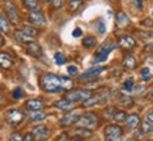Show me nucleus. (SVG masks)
<instances>
[{"label":"nucleus","instance_id":"4","mask_svg":"<svg viewBox=\"0 0 153 141\" xmlns=\"http://www.w3.org/2000/svg\"><path fill=\"white\" fill-rule=\"evenodd\" d=\"M89 96H92V93L89 92V90H79V89H74V90H68L65 93V98L72 100V102H79V100H85L88 99Z\"/></svg>","mask_w":153,"mask_h":141},{"label":"nucleus","instance_id":"35","mask_svg":"<svg viewBox=\"0 0 153 141\" xmlns=\"http://www.w3.org/2000/svg\"><path fill=\"white\" fill-rule=\"evenodd\" d=\"M9 141H24V137H23V134H20V133H13L10 136V140Z\"/></svg>","mask_w":153,"mask_h":141},{"label":"nucleus","instance_id":"36","mask_svg":"<svg viewBox=\"0 0 153 141\" xmlns=\"http://www.w3.org/2000/svg\"><path fill=\"white\" fill-rule=\"evenodd\" d=\"M108 59V55L106 54H99L97 52V57H95V62H104V61Z\"/></svg>","mask_w":153,"mask_h":141},{"label":"nucleus","instance_id":"42","mask_svg":"<svg viewBox=\"0 0 153 141\" xmlns=\"http://www.w3.org/2000/svg\"><path fill=\"white\" fill-rule=\"evenodd\" d=\"M24 141H36V138H34L33 133H30V134H27V136L24 137Z\"/></svg>","mask_w":153,"mask_h":141},{"label":"nucleus","instance_id":"14","mask_svg":"<svg viewBox=\"0 0 153 141\" xmlns=\"http://www.w3.org/2000/svg\"><path fill=\"white\" fill-rule=\"evenodd\" d=\"M55 107L57 109H61V110H71V109L75 107V102H72L70 99H62V100H58L57 103H55Z\"/></svg>","mask_w":153,"mask_h":141},{"label":"nucleus","instance_id":"2","mask_svg":"<svg viewBox=\"0 0 153 141\" xmlns=\"http://www.w3.org/2000/svg\"><path fill=\"white\" fill-rule=\"evenodd\" d=\"M76 126L82 127V129H88V130H94L98 126V116L95 113H85L81 114L78 120H76Z\"/></svg>","mask_w":153,"mask_h":141},{"label":"nucleus","instance_id":"24","mask_svg":"<svg viewBox=\"0 0 153 141\" xmlns=\"http://www.w3.org/2000/svg\"><path fill=\"white\" fill-rule=\"evenodd\" d=\"M9 21H10V20L0 13V30H1L3 33H10V23Z\"/></svg>","mask_w":153,"mask_h":141},{"label":"nucleus","instance_id":"5","mask_svg":"<svg viewBox=\"0 0 153 141\" xmlns=\"http://www.w3.org/2000/svg\"><path fill=\"white\" fill-rule=\"evenodd\" d=\"M24 117H26V114H24V112H22L20 109H13V110H10V112L7 113V116H6L7 121H9L11 126L22 124Z\"/></svg>","mask_w":153,"mask_h":141},{"label":"nucleus","instance_id":"3","mask_svg":"<svg viewBox=\"0 0 153 141\" xmlns=\"http://www.w3.org/2000/svg\"><path fill=\"white\" fill-rule=\"evenodd\" d=\"M104 134H105V141H119V138L123 134V131H122L119 126L109 124L105 127Z\"/></svg>","mask_w":153,"mask_h":141},{"label":"nucleus","instance_id":"44","mask_svg":"<svg viewBox=\"0 0 153 141\" xmlns=\"http://www.w3.org/2000/svg\"><path fill=\"white\" fill-rule=\"evenodd\" d=\"M146 51H148V52H153V43L152 44H149V45H146Z\"/></svg>","mask_w":153,"mask_h":141},{"label":"nucleus","instance_id":"26","mask_svg":"<svg viewBox=\"0 0 153 141\" xmlns=\"http://www.w3.org/2000/svg\"><path fill=\"white\" fill-rule=\"evenodd\" d=\"M14 37H16V40L19 41V43H22V44H26V43H28V41H31L26 34L23 33L22 30H17L16 33H14Z\"/></svg>","mask_w":153,"mask_h":141},{"label":"nucleus","instance_id":"30","mask_svg":"<svg viewBox=\"0 0 153 141\" xmlns=\"http://www.w3.org/2000/svg\"><path fill=\"white\" fill-rule=\"evenodd\" d=\"M81 4H82V0H70L68 7H70V10L71 11H75L81 7Z\"/></svg>","mask_w":153,"mask_h":141},{"label":"nucleus","instance_id":"27","mask_svg":"<svg viewBox=\"0 0 153 141\" xmlns=\"http://www.w3.org/2000/svg\"><path fill=\"white\" fill-rule=\"evenodd\" d=\"M95 44H97V38L92 37V35H88V37H85V38H84V41H82V45H84L85 48H92Z\"/></svg>","mask_w":153,"mask_h":141},{"label":"nucleus","instance_id":"47","mask_svg":"<svg viewBox=\"0 0 153 141\" xmlns=\"http://www.w3.org/2000/svg\"><path fill=\"white\" fill-rule=\"evenodd\" d=\"M70 141H84V140H81V138H78V137H75V138H72V140H70Z\"/></svg>","mask_w":153,"mask_h":141},{"label":"nucleus","instance_id":"9","mask_svg":"<svg viewBox=\"0 0 153 141\" xmlns=\"http://www.w3.org/2000/svg\"><path fill=\"white\" fill-rule=\"evenodd\" d=\"M26 51H27L28 55H31L34 58H40V57L43 55V49H41V47H40L36 41H28V43H26Z\"/></svg>","mask_w":153,"mask_h":141},{"label":"nucleus","instance_id":"17","mask_svg":"<svg viewBox=\"0 0 153 141\" xmlns=\"http://www.w3.org/2000/svg\"><path fill=\"white\" fill-rule=\"evenodd\" d=\"M26 107L30 110H41L44 107V102L41 99H30L26 102Z\"/></svg>","mask_w":153,"mask_h":141},{"label":"nucleus","instance_id":"45","mask_svg":"<svg viewBox=\"0 0 153 141\" xmlns=\"http://www.w3.org/2000/svg\"><path fill=\"white\" fill-rule=\"evenodd\" d=\"M146 120H149V121H153V112H152V113H149V114H148Z\"/></svg>","mask_w":153,"mask_h":141},{"label":"nucleus","instance_id":"29","mask_svg":"<svg viewBox=\"0 0 153 141\" xmlns=\"http://www.w3.org/2000/svg\"><path fill=\"white\" fill-rule=\"evenodd\" d=\"M126 113L125 112H119V110H116V113H115L114 116V120L115 121H118V123H123V121H126Z\"/></svg>","mask_w":153,"mask_h":141},{"label":"nucleus","instance_id":"13","mask_svg":"<svg viewBox=\"0 0 153 141\" xmlns=\"http://www.w3.org/2000/svg\"><path fill=\"white\" fill-rule=\"evenodd\" d=\"M24 3V7L30 10V13H34V11H41V3L40 0H23Z\"/></svg>","mask_w":153,"mask_h":141},{"label":"nucleus","instance_id":"10","mask_svg":"<svg viewBox=\"0 0 153 141\" xmlns=\"http://www.w3.org/2000/svg\"><path fill=\"white\" fill-rule=\"evenodd\" d=\"M27 20L30 21V24H33V26H44V24H45V17H44V14L41 11L30 13Z\"/></svg>","mask_w":153,"mask_h":141},{"label":"nucleus","instance_id":"8","mask_svg":"<svg viewBox=\"0 0 153 141\" xmlns=\"http://www.w3.org/2000/svg\"><path fill=\"white\" fill-rule=\"evenodd\" d=\"M104 70H105V66H92V68H89L88 70L82 72L81 75H79V79H81V81L92 79V78H95V76H98L99 73H102Z\"/></svg>","mask_w":153,"mask_h":141},{"label":"nucleus","instance_id":"41","mask_svg":"<svg viewBox=\"0 0 153 141\" xmlns=\"http://www.w3.org/2000/svg\"><path fill=\"white\" fill-rule=\"evenodd\" d=\"M72 35H74L75 38L81 37V35H82V30H81V28H75V30L72 31Z\"/></svg>","mask_w":153,"mask_h":141},{"label":"nucleus","instance_id":"43","mask_svg":"<svg viewBox=\"0 0 153 141\" xmlns=\"http://www.w3.org/2000/svg\"><path fill=\"white\" fill-rule=\"evenodd\" d=\"M105 33V24L104 21H101L99 23V34H104Z\"/></svg>","mask_w":153,"mask_h":141},{"label":"nucleus","instance_id":"19","mask_svg":"<svg viewBox=\"0 0 153 141\" xmlns=\"http://www.w3.org/2000/svg\"><path fill=\"white\" fill-rule=\"evenodd\" d=\"M116 48V45H115V43L114 41H105L104 44H102V45H101V47H99V49H98V52L99 54H109L111 51H114V49Z\"/></svg>","mask_w":153,"mask_h":141},{"label":"nucleus","instance_id":"15","mask_svg":"<svg viewBox=\"0 0 153 141\" xmlns=\"http://www.w3.org/2000/svg\"><path fill=\"white\" fill-rule=\"evenodd\" d=\"M0 66L4 69H9L13 66V58L7 52H0Z\"/></svg>","mask_w":153,"mask_h":141},{"label":"nucleus","instance_id":"21","mask_svg":"<svg viewBox=\"0 0 153 141\" xmlns=\"http://www.w3.org/2000/svg\"><path fill=\"white\" fill-rule=\"evenodd\" d=\"M28 117H30V120L38 123V121H43V120L47 117V114L44 113V112H41V110H31V112L28 113Z\"/></svg>","mask_w":153,"mask_h":141},{"label":"nucleus","instance_id":"38","mask_svg":"<svg viewBox=\"0 0 153 141\" xmlns=\"http://www.w3.org/2000/svg\"><path fill=\"white\" fill-rule=\"evenodd\" d=\"M65 4V0H53V7L54 9H61Z\"/></svg>","mask_w":153,"mask_h":141},{"label":"nucleus","instance_id":"23","mask_svg":"<svg viewBox=\"0 0 153 141\" xmlns=\"http://www.w3.org/2000/svg\"><path fill=\"white\" fill-rule=\"evenodd\" d=\"M23 33L26 34L30 40H33V38H36L38 35V31H37V28H34V27H31V26H24V27H22L20 28Z\"/></svg>","mask_w":153,"mask_h":141},{"label":"nucleus","instance_id":"22","mask_svg":"<svg viewBox=\"0 0 153 141\" xmlns=\"http://www.w3.org/2000/svg\"><path fill=\"white\" fill-rule=\"evenodd\" d=\"M126 123H128L129 129H135V127H137V126L140 124V119H139L137 114H131V116L126 117Z\"/></svg>","mask_w":153,"mask_h":141},{"label":"nucleus","instance_id":"7","mask_svg":"<svg viewBox=\"0 0 153 141\" xmlns=\"http://www.w3.org/2000/svg\"><path fill=\"white\" fill-rule=\"evenodd\" d=\"M33 136L36 141H47L51 136V130L47 126H37V127H34Z\"/></svg>","mask_w":153,"mask_h":141},{"label":"nucleus","instance_id":"34","mask_svg":"<svg viewBox=\"0 0 153 141\" xmlns=\"http://www.w3.org/2000/svg\"><path fill=\"white\" fill-rule=\"evenodd\" d=\"M24 90L23 89H20V87H16L14 90H13V98L14 99H22V98H24Z\"/></svg>","mask_w":153,"mask_h":141},{"label":"nucleus","instance_id":"46","mask_svg":"<svg viewBox=\"0 0 153 141\" xmlns=\"http://www.w3.org/2000/svg\"><path fill=\"white\" fill-rule=\"evenodd\" d=\"M4 45V38L1 37V34H0V47H3Z\"/></svg>","mask_w":153,"mask_h":141},{"label":"nucleus","instance_id":"16","mask_svg":"<svg viewBox=\"0 0 153 141\" xmlns=\"http://www.w3.org/2000/svg\"><path fill=\"white\" fill-rule=\"evenodd\" d=\"M122 65H123V68H126V69H135L137 65V59L135 58V55H126L125 58H123V62H122Z\"/></svg>","mask_w":153,"mask_h":141},{"label":"nucleus","instance_id":"48","mask_svg":"<svg viewBox=\"0 0 153 141\" xmlns=\"http://www.w3.org/2000/svg\"><path fill=\"white\" fill-rule=\"evenodd\" d=\"M3 99H4L3 98V93H1V90H0V102H3Z\"/></svg>","mask_w":153,"mask_h":141},{"label":"nucleus","instance_id":"1","mask_svg":"<svg viewBox=\"0 0 153 141\" xmlns=\"http://www.w3.org/2000/svg\"><path fill=\"white\" fill-rule=\"evenodd\" d=\"M40 86L43 90L50 93L68 90L72 87V81L67 76H58L54 73H45L40 78Z\"/></svg>","mask_w":153,"mask_h":141},{"label":"nucleus","instance_id":"12","mask_svg":"<svg viewBox=\"0 0 153 141\" xmlns=\"http://www.w3.org/2000/svg\"><path fill=\"white\" fill-rule=\"evenodd\" d=\"M119 45L125 49H132L136 45V41H135V38L131 37V35H123V37L119 40Z\"/></svg>","mask_w":153,"mask_h":141},{"label":"nucleus","instance_id":"25","mask_svg":"<svg viewBox=\"0 0 153 141\" xmlns=\"http://www.w3.org/2000/svg\"><path fill=\"white\" fill-rule=\"evenodd\" d=\"M118 103L122 104L123 107H131L133 102H132V98H129V96H126V95L119 93V95H118Z\"/></svg>","mask_w":153,"mask_h":141},{"label":"nucleus","instance_id":"20","mask_svg":"<svg viewBox=\"0 0 153 141\" xmlns=\"http://www.w3.org/2000/svg\"><path fill=\"white\" fill-rule=\"evenodd\" d=\"M101 99H102L101 95H92V96H89L88 99H85V100L82 102V107H92L94 104H97L101 102Z\"/></svg>","mask_w":153,"mask_h":141},{"label":"nucleus","instance_id":"28","mask_svg":"<svg viewBox=\"0 0 153 141\" xmlns=\"http://www.w3.org/2000/svg\"><path fill=\"white\" fill-rule=\"evenodd\" d=\"M150 131H153V121H149V120L143 121L142 123V134H146V133H150Z\"/></svg>","mask_w":153,"mask_h":141},{"label":"nucleus","instance_id":"40","mask_svg":"<svg viewBox=\"0 0 153 141\" xmlns=\"http://www.w3.org/2000/svg\"><path fill=\"white\" fill-rule=\"evenodd\" d=\"M133 4H135V7H136L137 10H142L143 9V1L142 0H133Z\"/></svg>","mask_w":153,"mask_h":141},{"label":"nucleus","instance_id":"6","mask_svg":"<svg viewBox=\"0 0 153 141\" xmlns=\"http://www.w3.org/2000/svg\"><path fill=\"white\" fill-rule=\"evenodd\" d=\"M3 6H4L6 13H7V18H9L13 24H17V23H19V10H17L16 4L9 0V1H4Z\"/></svg>","mask_w":153,"mask_h":141},{"label":"nucleus","instance_id":"37","mask_svg":"<svg viewBox=\"0 0 153 141\" xmlns=\"http://www.w3.org/2000/svg\"><path fill=\"white\" fill-rule=\"evenodd\" d=\"M142 79L143 81H149L150 79V70H149V68H143L142 69Z\"/></svg>","mask_w":153,"mask_h":141},{"label":"nucleus","instance_id":"11","mask_svg":"<svg viewBox=\"0 0 153 141\" xmlns=\"http://www.w3.org/2000/svg\"><path fill=\"white\" fill-rule=\"evenodd\" d=\"M79 116H81V114L78 113V112H70V113H67L65 116L60 120V124L62 126V127L71 126V124H74V123H76V120H78Z\"/></svg>","mask_w":153,"mask_h":141},{"label":"nucleus","instance_id":"31","mask_svg":"<svg viewBox=\"0 0 153 141\" xmlns=\"http://www.w3.org/2000/svg\"><path fill=\"white\" fill-rule=\"evenodd\" d=\"M54 59L57 65H62V64H65V55H62L61 52H57L54 55Z\"/></svg>","mask_w":153,"mask_h":141},{"label":"nucleus","instance_id":"39","mask_svg":"<svg viewBox=\"0 0 153 141\" xmlns=\"http://www.w3.org/2000/svg\"><path fill=\"white\" fill-rule=\"evenodd\" d=\"M68 73H70V75H76V73H78V68H76L75 65H70L68 66Z\"/></svg>","mask_w":153,"mask_h":141},{"label":"nucleus","instance_id":"32","mask_svg":"<svg viewBox=\"0 0 153 141\" xmlns=\"http://www.w3.org/2000/svg\"><path fill=\"white\" fill-rule=\"evenodd\" d=\"M115 113H116V109H115V107H106V109H105V112H104L105 117H106L108 120H109V119H114Z\"/></svg>","mask_w":153,"mask_h":141},{"label":"nucleus","instance_id":"33","mask_svg":"<svg viewBox=\"0 0 153 141\" xmlns=\"http://www.w3.org/2000/svg\"><path fill=\"white\" fill-rule=\"evenodd\" d=\"M133 78H129V79H126V82L123 83V89H125L126 92H131V90H133Z\"/></svg>","mask_w":153,"mask_h":141},{"label":"nucleus","instance_id":"18","mask_svg":"<svg viewBox=\"0 0 153 141\" xmlns=\"http://www.w3.org/2000/svg\"><path fill=\"white\" fill-rule=\"evenodd\" d=\"M129 17L126 16V13L123 11H118V14H116V26L120 28L126 27V26H129Z\"/></svg>","mask_w":153,"mask_h":141}]
</instances>
